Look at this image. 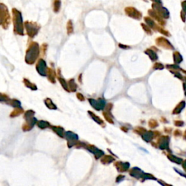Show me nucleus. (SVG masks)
I'll return each instance as SVG.
<instances>
[{"mask_svg": "<svg viewBox=\"0 0 186 186\" xmlns=\"http://www.w3.org/2000/svg\"><path fill=\"white\" fill-rule=\"evenodd\" d=\"M67 137L70 139H74V140H77V135H76L75 134H73L72 132H67L66 133Z\"/></svg>", "mask_w": 186, "mask_h": 186, "instance_id": "obj_16", "label": "nucleus"}, {"mask_svg": "<svg viewBox=\"0 0 186 186\" xmlns=\"http://www.w3.org/2000/svg\"><path fill=\"white\" fill-rule=\"evenodd\" d=\"M9 21H10V17L8 13L7 8L3 4H1V23L2 27L4 28H7Z\"/></svg>", "mask_w": 186, "mask_h": 186, "instance_id": "obj_3", "label": "nucleus"}, {"mask_svg": "<svg viewBox=\"0 0 186 186\" xmlns=\"http://www.w3.org/2000/svg\"><path fill=\"white\" fill-rule=\"evenodd\" d=\"M125 12L127 16H129L132 18L140 19L142 17L141 13L133 7H127L125 9Z\"/></svg>", "mask_w": 186, "mask_h": 186, "instance_id": "obj_7", "label": "nucleus"}, {"mask_svg": "<svg viewBox=\"0 0 186 186\" xmlns=\"http://www.w3.org/2000/svg\"><path fill=\"white\" fill-rule=\"evenodd\" d=\"M46 66L45 61L43 59L39 60V63L36 65V69H37L38 72L42 76H45L46 75Z\"/></svg>", "mask_w": 186, "mask_h": 186, "instance_id": "obj_8", "label": "nucleus"}, {"mask_svg": "<svg viewBox=\"0 0 186 186\" xmlns=\"http://www.w3.org/2000/svg\"><path fill=\"white\" fill-rule=\"evenodd\" d=\"M182 8H183V12L186 15V0L182 2Z\"/></svg>", "mask_w": 186, "mask_h": 186, "instance_id": "obj_17", "label": "nucleus"}, {"mask_svg": "<svg viewBox=\"0 0 186 186\" xmlns=\"http://www.w3.org/2000/svg\"><path fill=\"white\" fill-rule=\"evenodd\" d=\"M145 53H146L148 55H149V57H150V59L152 60V61H156V60L158 59V55H157V54L155 52L153 51L151 49H148V50H146Z\"/></svg>", "mask_w": 186, "mask_h": 186, "instance_id": "obj_11", "label": "nucleus"}, {"mask_svg": "<svg viewBox=\"0 0 186 186\" xmlns=\"http://www.w3.org/2000/svg\"><path fill=\"white\" fill-rule=\"evenodd\" d=\"M25 26L26 28L28 36L31 38L36 36L39 30V26L37 24L34 23H31V22H26Z\"/></svg>", "mask_w": 186, "mask_h": 186, "instance_id": "obj_5", "label": "nucleus"}, {"mask_svg": "<svg viewBox=\"0 0 186 186\" xmlns=\"http://www.w3.org/2000/svg\"><path fill=\"white\" fill-rule=\"evenodd\" d=\"M142 26L143 27V28H144L145 31H146V33L148 34H152V31H151V29H150V27L148 26H145L144 24H142Z\"/></svg>", "mask_w": 186, "mask_h": 186, "instance_id": "obj_15", "label": "nucleus"}, {"mask_svg": "<svg viewBox=\"0 0 186 186\" xmlns=\"http://www.w3.org/2000/svg\"><path fill=\"white\" fill-rule=\"evenodd\" d=\"M13 15L15 32L19 35L23 36L24 35V32H23V23L21 13L14 8L13 9Z\"/></svg>", "mask_w": 186, "mask_h": 186, "instance_id": "obj_1", "label": "nucleus"}, {"mask_svg": "<svg viewBox=\"0 0 186 186\" xmlns=\"http://www.w3.org/2000/svg\"><path fill=\"white\" fill-rule=\"evenodd\" d=\"M152 1H154V2H155L156 3H158V4H161V0H152Z\"/></svg>", "mask_w": 186, "mask_h": 186, "instance_id": "obj_19", "label": "nucleus"}, {"mask_svg": "<svg viewBox=\"0 0 186 186\" xmlns=\"http://www.w3.org/2000/svg\"><path fill=\"white\" fill-rule=\"evenodd\" d=\"M148 13H149V15H150V16H151V17L154 18L155 19V20H156L157 21H158V23H159V24H161V25H162V26L165 25V23H165L164 20H163L162 18L160 17V16H158V15L156 13V12L154 10V9H153V10L150 9V10L148 11Z\"/></svg>", "mask_w": 186, "mask_h": 186, "instance_id": "obj_10", "label": "nucleus"}, {"mask_svg": "<svg viewBox=\"0 0 186 186\" xmlns=\"http://www.w3.org/2000/svg\"><path fill=\"white\" fill-rule=\"evenodd\" d=\"M185 16L186 15L184 13H183V11L181 12V18H182V20H183V22H185Z\"/></svg>", "mask_w": 186, "mask_h": 186, "instance_id": "obj_18", "label": "nucleus"}, {"mask_svg": "<svg viewBox=\"0 0 186 186\" xmlns=\"http://www.w3.org/2000/svg\"><path fill=\"white\" fill-rule=\"evenodd\" d=\"M61 1L60 0H54L53 2V9H54L55 13H57L59 11L60 7H61Z\"/></svg>", "mask_w": 186, "mask_h": 186, "instance_id": "obj_13", "label": "nucleus"}, {"mask_svg": "<svg viewBox=\"0 0 186 186\" xmlns=\"http://www.w3.org/2000/svg\"><path fill=\"white\" fill-rule=\"evenodd\" d=\"M90 101L92 105L97 110H100V109L103 108L104 105L106 104V101L104 100H99L98 101H95L94 100H90Z\"/></svg>", "mask_w": 186, "mask_h": 186, "instance_id": "obj_9", "label": "nucleus"}, {"mask_svg": "<svg viewBox=\"0 0 186 186\" xmlns=\"http://www.w3.org/2000/svg\"><path fill=\"white\" fill-rule=\"evenodd\" d=\"M173 57L175 62L177 63L182 62V61H183V57H182L181 55H180L178 52H175L173 54Z\"/></svg>", "mask_w": 186, "mask_h": 186, "instance_id": "obj_12", "label": "nucleus"}, {"mask_svg": "<svg viewBox=\"0 0 186 186\" xmlns=\"http://www.w3.org/2000/svg\"><path fill=\"white\" fill-rule=\"evenodd\" d=\"M152 6H153V9L155 11L156 13L160 17H161L162 18H166V19L169 18V13L166 8L164 7L161 6V5H158V3L153 4Z\"/></svg>", "mask_w": 186, "mask_h": 186, "instance_id": "obj_4", "label": "nucleus"}, {"mask_svg": "<svg viewBox=\"0 0 186 186\" xmlns=\"http://www.w3.org/2000/svg\"><path fill=\"white\" fill-rule=\"evenodd\" d=\"M39 54V46L36 42H33L30 45L29 48L26 53V61L29 64L34 63Z\"/></svg>", "mask_w": 186, "mask_h": 186, "instance_id": "obj_2", "label": "nucleus"}, {"mask_svg": "<svg viewBox=\"0 0 186 186\" xmlns=\"http://www.w3.org/2000/svg\"><path fill=\"white\" fill-rule=\"evenodd\" d=\"M67 28H68V34H70L73 32V24H72L71 20H69L68 23V26H67Z\"/></svg>", "mask_w": 186, "mask_h": 186, "instance_id": "obj_14", "label": "nucleus"}, {"mask_svg": "<svg viewBox=\"0 0 186 186\" xmlns=\"http://www.w3.org/2000/svg\"><path fill=\"white\" fill-rule=\"evenodd\" d=\"M156 43L158 46L164 47L166 50H174V46L166 39L164 37H158L156 40Z\"/></svg>", "mask_w": 186, "mask_h": 186, "instance_id": "obj_6", "label": "nucleus"}]
</instances>
